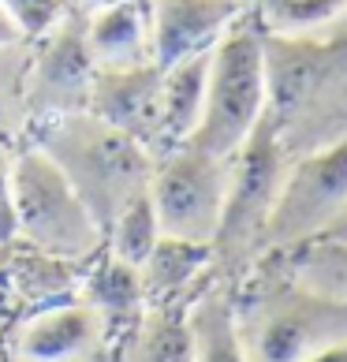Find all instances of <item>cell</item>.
Segmentation results:
<instances>
[{"label":"cell","instance_id":"obj_13","mask_svg":"<svg viewBox=\"0 0 347 362\" xmlns=\"http://www.w3.org/2000/svg\"><path fill=\"white\" fill-rule=\"evenodd\" d=\"M146 306L191 303L213 280V247L180 235H157L150 254L139 262Z\"/></svg>","mask_w":347,"mask_h":362},{"label":"cell","instance_id":"obj_14","mask_svg":"<svg viewBox=\"0 0 347 362\" xmlns=\"http://www.w3.org/2000/svg\"><path fill=\"white\" fill-rule=\"evenodd\" d=\"M75 299H83L86 306H93V310L105 317V325L112 332V347H116L119 337H124L146 310V291H142L139 265L116 258V254H109L101 247L86 262Z\"/></svg>","mask_w":347,"mask_h":362},{"label":"cell","instance_id":"obj_11","mask_svg":"<svg viewBox=\"0 0 347 362\" xmlns=\"http://www.w3.org/2000/svg\"><path fill=\"white\" fill-rule=\"evenodd\" d=\"M86 112L161 153V64L146 60L131 68H98Z\"/></svg>","mask_w":347,"mask_h":362},{"label":"cell","instance_id":"obj_12","mask_svg":"<svg viewBox=\"0 0 347 362\" xmlns=\"http://www.w3.org/2000/svg\"><path fill=\"white\" fill-rule=\"evenodd\" d=\"M250 8V0H150L153 60L168 68L183 57L206 52Z\"/></svg>","mask_w":347,"mask_h":362},{"label":"cell","instance_id":"obj_2","mask_svg":"<svg viewBox=\"0 0 347 362\" xmlns=\"http://www.w3.org/2000/svg\"><path fill=\"white\" fill-rule=\"evenodd\" d=\"M232 306L247 362H306L347 340V303L299 284L273 254L232 284Z\"/></svg>","mask_w":347,"mask_h":362},{"label":"cell","instance_id":"obj_20","mask_svg":"<svg viewBox=\"0 0 347 362\" xmlns=\"http://www.w3.org/2000/svg\"><path fill=\"white\" fill-rule=\"evenodd\" d=\"M30 49V37L0 45V146H11V150L30 135V109H26Z\"/></svg>","mask_w":347,"mask_h":362},{"label":"cell","instance_id":"obj_8","mask_svg":"<svg viewBox=\"0 0 347 362\" xmlns=\"http://www.w3.org/2000/svg\"><path fill=\"white\" fill-rule=\"evenodd\" d=\"M343 202H347V135L291 160L284 191H280L269 228H265V254L317 239Z\"/></svg>","mask_w":347,"mask_h":362},{"label":"cell","instance_id":"obj_19","mask_svg":"<svg viewBox=\"0 0 347 362\" xmlns=\"http://www.w3.org/2000/svg\"><path fill=\"white\" fill-rule=\"evenodd\" d=\"M269 254L299 284L347 303V239H310V243Z\"/></svg>","mask_w":347,"mask_h":362},{"label":"cell","instance_id":"obj_9","mask_svg":"<svg viewBox=\"0 0 347 362\" xmlns=\"http://www.w3.org/2000/svg\"><path fill=\"white\" fill-rule=\"evenodd\" d=\"M30 71H26V109L30 127L52 116L83 112L98 64L86 45V11L71 8L45 34L30 37Z\"/></svg>","mask_w":347,"mask_h":362},{"label":"cell","instance_id":"obj_28","mask_svg":"<svg viewBox=\"0 0 347 362\" xmlns=\"http://www.w3.org/2000/svg\"><path fill=\"white\" fill-rule=\"evenodd\" d=\"M75 8H83V11H93V8H101V4H112V0H71Z\"/></svg>","mask_w":347,"mask_h":362},{"label":"cell","instance_id":"obj_10","mask_svg":"<svg viewBox=\"0 0 347 362\" xmlns=\"http://www.w3.org/2000/svg\"><path fill=\"white\" fill-rule=\"evenodd\" d=\"M8 351L19 362H78L112 351V332L93 306L68 299L19 317L8 332Z\"/></svg>","mask_w":347,"mask_h":362},{"label":"cell","instance_id":"obj_17","mask_svg":"<svg viewBox=\"0 0 347 362\" xmlns=\"http://www.w3.org/2000/svg\"><path fill=\"white\" fill-rule=\"evenodd\" d=\"M187 325H191V362H247L235 329L232 284L209 280L187 303Z\"/></svg>","mask_w":347,"mask_h":362},{"label":"cell","instance_id":"obj_21","mask_svg":"<svg viewBox=\"0 0 347 362\" xmlns=\"http://www.w3.org/2000/svg\"><path fill=\"white\" fill-rule=\"evenodd\" d=\"M157 235H161V224H157V209L150 202V191H146L109 221V228H105V250L139 265L157 243Z\"/></svg>","mask_w":347,"mask_h":362},{"label":"cell","instance_id":"obj_16","mask_svg":"<svg viewBox=\"0 0 347 362\" xmlns=\"http://www.w3.org/2000/svg\"><path fill=\"white\" fill-rule=\"evenodd\" d=\"M112 362H191V325L187 303L146 306L112 347Z\"/></svg>","mask_w":347,"mask_h":362},{"label":"cell","instance_id":"obj_24","mask_svg":"<svg viewBox=\"0 0 347 362\" xmlns=\"http://www.w3.org/2000/svg\"><path fill=\"white\" fill-rule=\"evenodd\" d=\"M16 150L0 146V250L16 243V183H11Z\"/></svg>","mask_w":347,"mask_h":362},{"label":"cell","instance_id":"obj_25","mask_svg":"<svg viewBox=\"0 0 347 362\" xmlns=\"http://www.w3.org/2000/svg\"><path fill=\"white\" fill-rule=\"evenodd\" d=\"M23 26L16 23V19H11V11L4 8V4H0V45H11V42H23Z\"/></svg>","mask_w":347,"mask_h":362},{"label":"cell","instance_id":"obj_26","mask_svg":"<svg viewBox=\"0 0 347 362\" xmlns=\"http://www.w3.org/2000/svg\"><path fill=\"white\" fill-rule=\"evenodd\" d=\"M317 239H347V202L340 206V213L329 221V228H325V232L317 235Z\"/></svg>","mask_w":347,"mask_h":362},{"label":"cell","instance_id":"obj_6","mask_svg":"<svg viewBox=\"0 0 347 362\" xmlns=\"http://www.w3.org/2000/svg\"><path fill=\"white\" fill-rule=\"evenodd\" d=\"M11 183H16V243L68 262H90L105 247V235L83 198L34 142L16 146Z\"/></svg>","mask_w":347,"mask_h":362},{"label":"cell","instance_id":"obj_18","mask_svg":"<svg viewBox=\"0 0 347 362\" xmlns=\"http://www.w3.org/2000/svg\"><path fill=\"white\" fill-rule=\"evenodd\" d=\"M209 52H194L161 68V153L194 135L206 105V78H209Z\"/></svg>","mask_w":347,"mask_h":362},{"label":"cell","instance_id":"obj_22","mask_svg":"<svg viewBox=\"0 0 347 362\" xmlns=\"http://www.w3.org/2000/svg\"><path fill=\"white\" fill-rule=\"evenodd\" d=\"M250 11L273 34H302L340 19L347 0H250Z\"/></svg>","mask_w":347,"mask_h":362},{"label":"cell","instance_id":"obj_5","mask_svg":"<svg viewBox=\"0 0 347 362\" xmlns=\"http://www.w3.org/2000/svg\"><path fill=\"white\" fill-rule=\"evenodd\" d=\"M269 105V78H265V26L254 11H243L209 52L206 105L194 135L187 139L198 150L232 157L247 135L258 127Z\"/></svg>","mask_w":347,"mask_h":362},{"label":"cell","instance_id":"obj_1","mask_svg":"<svg viewBox=\"0 0 347 362\" xmlns=\"http://www.w3.org/2000/svg\"><path fill=\"white\" fill-rule=\"evenodd\" d=\"M265 78L276 135L291 157L347 135V11L302 34L265 30Z\"/></svg>","mask_w":347,"mask_h":362},{"label":"cell","instance_id":"obj_29","mask_svg":"<svg viewBox=\"0 0 347 362\" xmlns=\"http://www.w3.org/2000/svg\"><path fill=\"white\" fill-rule=\"evenodd\" d=\"M8 362H19V358H8ZM78 362H112V351H105V355H93V358H78Z\"/></svg>","mask_w":347,"mask_h":362},{"label":"cell","instance_id":"obj_4","mask_svg":"<svg viewBox=\"0 0 347 362\" xmlns=\"http://www.w3.org/2000/svg\"><path fill=\"white\" fill-rule=\"evenodd\" d=\"M291 157L276 135L273 116L265 112L247 142L232 153L228 191H224L220 224L213 235V280L239 284L254 262L265 254V228H269L273 206L284 191Z\"/></svg>","mask_w":347,"mask_h":362},{"label":"cell","instance_id":"obj_15","mask_svg":"<svg viewBox=\"0 0 347 362\" xmlns=\"http://www.w3.org/2000/svg\"><path fill=\"white\" fill-rule=\"evenodd\" d=\"M86 45L98 68H131L153 60L150 0H112L86 11Z\"/></svg>","mask_w":347,"mask_h":362},{"label":"cell","instance_id":"obj_23","mask_svg":"<svg viewBox=\"0 0 347 362\" xmlns=\"http://www.w3.org/2000/svg\"><path fill=\"white\" fill-rule=\"evenodd\" d=\"M0 4L11 11V19L23 26L26 37L45 34L52 23L64 19V16H68V11L75 8L71 0H0Z\"/></svg>","mask_w":347,"mask_h":362},{"label":"cell","instance_id":"obj_7","mask_svg":"<svg viewBox=\"0 0 347 362\" xmlns=\"http://www.w3.org/2000/svg\"><path fill=\"white\" fill-rule=\"evenodd\" d=\"M228 168L232 157H217L191 142L157 153L150 202L157 209L161 235L213 243L224 209V191H228Z\"/></svg>","mask_w":347,"mask_h":362},{"label":"cell","instance_id":"obj_3","mask_svg":"<svg viewBox=\"0 0 347 362\" xmlns=\"http://www.w3.org/2000/svg\"><path fill=\"white\" fill-rule=\"evenodd\" d=\"M30 142L68 176L101 235L119 209L150 191L157 153L86 109L34 124Z\"/></svg>","mask_w":347,"mask_h":362},{"label":"cell","instance_id":"obj_27","mask_svg":"<svg viewBox=\"0 0 347 362\" xmlns=\"http://www.w3.org/2000/svg\"><path fill=\"white\" fill-rule=\"evenodd\" d=\"M306 362H347V340L325 347V351H317L314 358H306Z\"/></svg>","mask_w":347,"mask_h":362}]
</instances>
